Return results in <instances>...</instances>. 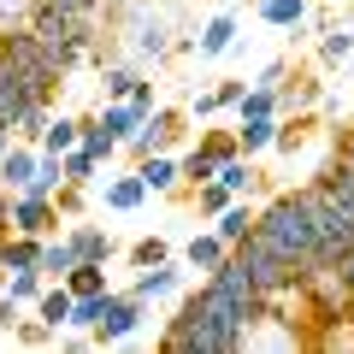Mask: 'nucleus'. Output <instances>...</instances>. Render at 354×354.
<instances>
[{"label":"nucleus","instance_id":"obj_36","mask_svg":"<svg viewBox=\"0 0 354 354\" xmlns=\"http://www.w3.org/2000/svg\"><path fill=\"white\" fill-rule=\"evenodd\" d=\"M213 165H218V160H213V153L201 148V142H195V148L183 153V160H177V171H183V183L195 189V183H207V177H213Z\"/></svg>","mask_w":354,"mask_h":354},{"label":"nucleus","instance_id":"obj_23","mask_svg":"<svg viewBox=\"0 0 354 354\" xmlns=\"http://www.w3.org/2000/svg\"><path fill=\"white\" fill-rule=\"evenodd\" d=\"M95 118H101V124H106V136H113L118 148H124V136H130V130H136L148 113H142L136 101H101V113H95Z\"/></svg>","mask_w":354,"mask_h":354},{"label":"nucleus","instance_id":"obj_39","mask_svg":"<svg viewBox=\"0 0 354 354\" xmlns=\"http://www.w3.org/2000/svg\"><path fill=\"white\" fill-rule=\"evenodd\" d=\"M36 18V0H0V30H24Z\"/></svg>","mask_w":354,"mask_h":354},{"label":"nucleus","instance_id":"obj_7","mask_svg":"<svg viewBox=\"0 0 354 354\" xmlns=\"http://www.w3.org/2000/svg\"><path fill=\"white\" fill-rule=\"evenodd\" d=\"M142 325H148V301L130 295V290H106L101 295V319H95L88 342H95V348H113V342H130Z\"/></svg>","mask_w":354,"mask_h":354},{"label":"nucleus","instance_id":"obj_20","mask_svg":"<svg viewBox=\"0 0 354 354\" xmlns=\"http://www.w3.org/2000/svg\"><path fill=\"white\" fill-rule=\"evenodd\" d=\"M254 12H260V24H272V30H301L307 12H313V0H254Z\"/></svg>","mask_w":354,"mask_h":354},{"label":"nucleus","instance_id":"obj_12","mask_svg":"<svg viewBox=\"0 0 354 354\" xmlns=\"http://www.w3.org/2000/svg\"><path fill=\"white\" fill-rule=\"evenodd\" d=\"M101 201H106V213H142L148 207V183L136 177V165L130 171H106V183H101Z\"/></svg>","mask_w":354,"mask_h":354},{"label":"nucleus","instance_id":"obj_43","mask_svg":"<svg viewBox=\"0 0 354 354\" xmlns=\"http://www.w3.org/2000/svg\"><path fill=\"white\" fill-rule=\"evenodd\" d=\"M283 77H290V59H266L260 71H254V88H278Z\"/></svg>","mask_w":354,"mask_h":354},{"label":"nucleus","instance_id":"obj_37","mask_svg":"<svg viewBox=\"0 0 354 354\" xmlns=\"http://www.w3.org/2000/svg\"><path fill=\"white\" fill-rule=\"evenodd\" d=\"M12 342H18V348H48V342H59V330H53V325H41V319L30 313V319H18Z\"/></svg>","mask_w":354,"mask_h":354},{"label":"nucleus","instance_id":"obj_32","mask_svg":"<svg viewBox=\"0 0 354 354\" xmlns=\"http://www.w3.org/2000/svg\"><path fill=\"white\" fill-rule=\"evenodd\" d=\"M348 53H354V36H348V30H337V24L319 30V65H325V71H330V65H342Z\"/></svg>","mask_w":354,"mask_h":354},{"label":"nucleus","instance_id":"obj_17","mask_svg":"<svg viewBox=\"0 0 354 354\" xmlns=\"http://www.w3.org/2000/svg\"><path fill=\"white\" fill-rule=\"evenodd\" d=\"M77 266V254H71V242H65V230H48V236L36 242V272L48 283H65V272Z\"/></svg>","mask_w":354,"mask_h":354},{"label":"nucleus","instance_id":"obj_10","mask_svg":"<svg viewBox=\"0 0 354 354\" xmlns=\"http://www.w3.org/2000/svg\"><path fill=\"white\" fill-rule=\"evenodd\" d=\"M130 295H142V301H171V295H183V266L177 260H160V266H142L136 283H130Z\"/></svg>","mask_w":354,"mask_h":354},{"label":"nucleus","instance_id":"obj_38","mask_svg":"<svg viewBox=\"0 0 354 354\" xmlns=\"http://www.w3.org/2000/svg\"><path fill=\"white\" fill-rule=\"evenodd\" d=\"M160 260H171V248H165V236H136L130 242V266H160Z\"/></svg>","mask_w":354,"mask_h":354},{"label":"nucleus","instance_id":"obj_5","mask_svg":"<svg viewBox=\"0 0 354 354\" xmlns=\"http://www.w3.org/2000/svg\"><path fill=\"white\" fill-rule=\"evenodd\" d=\"M230 260H236L242 272H248V283L266 295V301H290V295H295V266L283 260V254L272 248V242H266L260 230H248V236H242L236 248H230Z\"/></svg>","mask_w":354,"mask_h":354},{"label":"nucleus","instance_id":"obj_29","mask_svg":"<svg viewBox=\"0 0 354 354\" xmlns=\"http://www.w3.org/2000/svg\"><path fill=\"white\" fill-rule=\"evenodd\" d=\"M36 148H41V153H65V148H77V118H71V113H53L48 130L36 136Z\"/></svg>","mask_w":354,"mask_h":354},{"label":"nucleus","instance_id":"obj_24","mask_svg":"<svg viewBox=\"0 0 354 354\" xmlns=\"http://www.w3.org/2000/svg\"><path fill=\"white\" fill-rule=\"evenodd\" d=\"M30 313L41 319V325H53V330H65V319H71V290L65 283H48V290L30 301Z\"/></svg>","mask_w":354,"mask_h":354},{"label":"nucleus","instance_id":"obj_30","mask_svg":"<svg viewBox=\"0 0 354 354\" xmlns=\"http://www.w3.org/2000/svg\"><path fill=\"white\" fill-rule=\"evenodd\" d=\"M65 290H71V295H101V290H113V283H106V266L77 260L71 272H65Z\"/></svg>","mask_w":354,"mask_h":354},{"label":"nucleus","instance_id":"obj_34","mask_svg":"<svg viewBox=\"0 0 354 354\" xmlns=\"http://www.w3.org/2000/svg\"><path fill=\"white\" fill-rule=\"evenodd\" d=\"M48 118H53V101H30V106H24V118L12 124V142H36L41 130H48Z\"/></svg>","mask_w":354,"mask_h":354},{"label":"nucleus","instance_id":"obj_19","mask_svg":"<svg viewBox=\"0 0 354 354\" xmlns=\"http://www.w3.org/2000/svg\"><path fill=\"white\" fill-rule=\"evenodd\" d=\"M213 177L225 183L230 195H254V189H260V171H254V160H248V153H225V160L213 165Z\"/></svg>","mask_w":354,"mask_h":354},{"label":"nucleus","instance_id":"obj_42","mask_svg":"<svg viewBox=\"0 0 354 354\" xmlns=\"http://www.w3.org/2000/svg\"><path fill=\"white\" fill-rule=\"evenodd\" d=\"M242 88H248V77H218V83H213V101H218V106H236Z\"/></svg>","mask_w":354,"mask_h":354},{"label":"nucleus","instance_id":"obj_40","mask_svg":"<svg viewBox=\"0 0 354 354\" xmlns=\"http://www.w3.org/2000/svg\"><path fill=\"white\" fill-rule=\"evenodd\" d=\"M18 319H24V301H12V295L0 290V342H12V330H18Z\"/></svg>","mask_w":354,"mask_h":354},{"label":"nucleus","instance_id":"obj_13","mask_svg":"<svg viewBox=\"0 0 354 354\" xmlns=\"http://www.w3.org/2000/svg\"><path fill=\"white\" fill-rule=\"evenodd\" d=\"M236 41H242V24L230 12H213L201 30H195V53H201V59H225Z\"/></svg>","mask_w":354,"mask_h":354},{"label":"nucleus","instance_id":"obj_1","mask_svg":"<svg viewBox=\"0 0 354 354\" xmlns=\"http://www.w3.org/2000/svg\"><path fill=\"white\" fill-rule=\"evenodd\" d=\"M30 36L41 41V53L53 59V71L71 77L88 65V48L101 41V18H71V12H53L36 0V18H30Z\"/></svg>","mask_w":354,"mask_h":354},{"label":"nucleus","instance_id":"obj_14","mask_svg":"<svg viewBox=\"0 0 354 354\" xmlns=\"http://www.w3.org/2000/svg\"><path fill=\"white\" fill-rule=\"evenodd\" d=\"M95 77H101V101H130V95H136V83H142L148 71H142L136 59H124V53H118V59L95 65Z\"/></svg>","mask_w":354,"mask_h":354},{"label":"nucleus","instance_id":"obj_41","mask_svg":"<svg viewBox=\"0 0 354 354\" xmlns=\"http://www.w3.org/2000/svg\"><path fill=\"white\" fill-rule=\"evenodd\" d=\"M41 6H53V12H71V18H101L106 0H41Z\"/></svg>","mask_w":354,"mask_h":354},{"label":"nucleus","instance_id":"obj_26","mask_svg":"<svg viewBox=\"0 0 354 354\" xmlns=\"http://www.w3.org/2000/svg\"><path fill=\"white\" fill-rule=\"evenodd\" d=\"M36 242H41V236H18V230H6V236H0V278L36 266Z\"/></svg>","mask_w":354,"mask_h":354},{"label":"nucleus","instance_id":"obj_28","mask_svg":"<svg viewBox=\"0 0 354 354\" xmlns=\"http://www.w3.org/2000/svg\"><path fill=\"white\" fill-rule=\"evenodd\" d=\"M77 142H83V148L95 153V160H101V165H113V153H118V142L106 136V124H101V118H95V113H88V118H77Z\"/></svg>","mask_w":354,"mask_h":354},{"label":"nucleus","instance_id":"obj_31","mask_svg":"<svg viewBox=\"0 0 354 354\" xmlns=\"http://www.w3.org/2000/svg\"><path fill=\"white\" fill-rule=\"evenodd\" d=\"M0 290L12 295V301H24V307H30L41 290H48V278H41L36 266H24V272H6V278H0Z\"/></svg>","mask_w":354,"mask_h":354},{"label":"nucleus","instance_id":"obj_9","mask_svg":"<svg viewBox=\"0 0 354 354\" xmlns=\"http://www.w3.org/2000/svg\"><path fill=\"white\" fill-rule=\"evenodd\" d=\"M6 230H18V236H48V230H59V207L41 201V195L12 189L6 195Z\"/></svg>","mask_w":354,"mask_h":354},{"label":"nucleus","instance_id":"obj_25","mask_svg":"<svg viewBox=\"0 0 354 354\" xmlns=\"http://www.w3.org/2000/svg\"><path fill=\"white\" fill-rule=\"evenodd\" d=\"M30 101H36V95H30V88L18 83V77L6 71V65H0V124L12 130L18 118H24V106H30Z\"/></svg>","mask_w":354,"mask_h":354},{"label":"nucleus","instance_id":"obj_11","mask_svg":"<svg viewBox=\"0 0 354 354\" xmlns=\"http://www.w3.org/2000/svg\"><path fill=\"white\" fill-rule=\"evenodd\" d=\"M65 242H71V254L77 260H95V266H106L113 260V230L106 225H88V218H71V225H65Z\"/></svg>","mask_w":354,"mask_h":354},{"label":"nucleus","instance_id":"obj_44","mask_svg":"<svg viewBox=\"0 0 354 354\" xmlns=\"http://www.w3.org/2000/svg\"><path fill=\"white\" fill-rule=\"evenodd\" d=\"M183 113H189V118H201V124H207V118H213V113H225V106H218V101H213V88H207V95H195V101L183 106Z\"/></svg>","mask_w":354,"mask_h":354},{"label":"nucleus","instance_id":"obj_48","mask_svg":"<svg viewBox=\"0 0 354 354\" xmlns=\"http://www.w3.org/2000/svg\"><path fill=\"white\" fill-rule=\"evenodd\" d=\"M348 325H354V319H348Z\"/></svg>","mask_w":354,"mask_h":354},{"label":"nucleus","instance_id":"obj_16","mask_svg":"<svg viewBox=\"0 0 354 354\" xmlns=\"http://www.w3.org/2000/svg\"><path fill=\"white\" fill-rule=\"evenodd\" d=\"M36 160H41L36 142H6V153H0V189H6V195L24 189L30 171H36Z\"/></svg>","mask_w":354,"mask_h":354},{"label":"nucleus","instance_id":"obj_4","mask_svg":"<svg viewBox=\"0 0 354 354\" xmlns=\"http://www.w3.org/2000/svg\"><path fill=\"white\" fill-rule=\"evenodd\" d=\"M160 348H165V354H236V342H230L225 330L195 307V295L183 290L177 313L165 319V330H160Z\"/></svg>","mask_w":354,"mask_h":354},{"label":"nucleus","instance_id":"obj_15","mask_svg":"<svg viewBox=\"0 0 354 354\" xmlns=\"http://www.w3.org/2000/svg\"><path fill=\"white\" fill-rule=\"evenodd\" d=\"M136 177L148 183V195H177L183 189V171H177V153H142Z\"/></svg>","mask_w":354,"mask_h":354},{"label":"nucleus","instance_id":"obj_45","mask_svg":"<svg viewBox=\"0 0 354 354\" xmlns=\"http://www.w3.org/2000/svg\"><path fill=\"white\" fill-rule=\"evenodd\" d=\"M130 101H136L142 113H153V106H160V88H153V77H142V83H136V95H130Z\"/></svg>","mask_w":354,"mask_h":354},{"label":"nucleus","instance_id":"obj_21","mask_svg":"<svg viewBox=\"0 0 354 354\" xmlns=\"http://www.w3.org/2000/svg\"><path fill=\"white\" fill-rule=\"evenodd\" d=\"M225 242H218L213 236V230H201V236H189V242H183V272H201V278H207V272H213V266L218 260H225Z\"/></svg>","mask_w":354,"mask_h":354},{"label":"nucleus","instance_id":"obj_8","mask_svg":"<svg viewBox=\"0 0 354 354\" xmlns=\"http://www.w3.org/2000/svg\"><path fill=\"white\" fill-rule=\"evenodd\" d=\"M183 124H189V113H177V106H153V113L124 136V153H130V160H142V153H171L177 142L189 136Z\"/></svg>","mask_w":354,"mask_h":354},{"label":"nucleus","instance_id":"obj_22","mask_svg":"<svg viewBox=\"0 0 354 354\" xmlns=\"http://www.w3.org/2000/svg\"><path fill=\"white\" fill-rule=\"evenodd\" d=\"M272 136H278V113H266V118H236V153H266L272 148Z\"/></svg>","mask_w":354,"mask_h":354},{"label":"nucleus","instance_id":"obj_18","mask_svg":"<svg viewBox=\"0 0 354 354\" xmlns=\"http://www.w3.org/2000/svg\"><path fill=\"white\" fill-rule=\"evenodd\" d=\"M248 230H254V207H248V195H236V201H225V207L213 213V236L225 242V248H236Z\"/></svg>","mask_w":354,"mask_h":354},{"label":"nucleus","instance_id":"obj_6","mask_svg":"<svg viewBox=\"0 0 354 354\" xmlns=\"http://www.w3.org/2000/svg\"><path fill=\"white\" fill-rule=\"evenodd\" d=\"M0 65H6V71L36 95V101H53V88L65 83V77L53 71V59L41 53V41L30 36V24H24V30H0Z\"/></svg>","mask_w":354,"mask_h":354},{"label":"nucleus","instance_id":"obj_46","mask_svg":"<svg viewBox=\"0 0 354 354\" xmlns=\"http://www.w3.org/2000/svg\"><path fill=\"white\" fill-rule=\"evenodd\" d=\"M177 6H195V0H177Z\"/></svg>","mask_w":354,"mask_h":354},{"label":"nucleus","instance_id":"obj_33","mask_svg":"<svg viewBox=\"0 0 354 354\" xmlns=\"http://www.w3.org/2000/svg\"><path fill=\"white\" fill-rule=\"evenodd\" d=\"M230 113H236V118H266V113H278V88H242V101L236 106H230Z\"/></svg>","mask_w":354,"mask_h":354},{"label":"nucleus","instance_id":"obj_35","mask_svg":"<svg viewBox=\"0 0 354 354\" xmlns=\"http://www.w3.org/2000/svg\"><path fill=\"white\" fill-rule=\"evenodd\" d=\"M189 201H195V213H207V218H213L218 207H225V201H236V195H230L225 183H218V177H207V183H195V189H189Z\"/></svg>","mask_w":354,"mask_h":354},{"label":"nucleus","instance_id":"obj_47","mask_svg":"<svg viewBox=\"0 0 354 354\" xmlns=\"http://www.w3.org/2000/svg\"><path fill=\"white\" fill-rule=\"evenodd\" d=\"M348 12H354V0H348Z\"/></svg>","mask_w":354,"mask_h":354},{"label":"nucleus","instance_id":"obj_3","mask_svg":"<svg viewBox=\"0 0 354 354\" xmlns=\"http://www.w3.org/2000/svg\"><path fill=\"white\" fill-rule=\"evenodd\" d=\"M106 12L118 18V41H124V59H136L142 71L160 65L177 41V24L165 12H153V0H106Z\"/></svg>","mask_w":354,"mask_h":354},{"label":"nucleus","instance_id":"obj_27","mask_svg":"<svg viewBox=\"0 0 354 354\" xmlns=\"http://www.w3.org/2000/svg\"><path fill=\"white\" fill-rule=\"evenodd\" d=\"M59 171H65V183H83V189H88V183H95V177H101L106 165L95 160V153H88L83 142H77V148H65V153H59Z\"/></svg>","mask_w":354,"mask_h":354},{"label":"nucleus","instance_id":"obj_2","mask_svg":"<svg viewBox=\"0 0 354 354\" xmlns=\"http://www.w3.org/2000/svg\"><path fill=\"white\" fill-rule=\"evenodd\" d=\"M254 230H260V236L272 242L290 266H307V260H313V218H307L301 189H278L266 207H254Z\"/></svg>","mask_w":354,"mask_h":354}]
</instances>
